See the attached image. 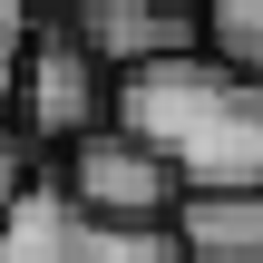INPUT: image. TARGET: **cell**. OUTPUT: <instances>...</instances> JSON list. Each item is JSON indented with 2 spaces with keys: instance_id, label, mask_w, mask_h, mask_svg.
Segmentation results:
<instances>
[{
  "instance_id": "1",
  "label": "cell",
  "mask_w": 263,
  "mask_h": 263,
  "mask_svg": "<svg viewBox=\"0 0 263 263\" xmlns=\"http://www.w3.org/2000/svg\"><path fill=\"white\" fill-rule=\"evenodd\" d=\"M107 127L137 137L176 176V195H254L263 185V88L215 68L205 49L117 78L107 88Z\"/></svg>"
},
{
  "instance_id": "2",
  "label": "cell",
  "mask_w": 263,
  "mask_h": 263,
  "mask_svg": "<svg viewBox=\"0 0 263 263\" xmlns=\"http://www.w3.org/2000/svg\"><path fill=\"white\" fill-rule=\"evenodd\" d=\"M107 127V78L88 68V49L68 39V29H39L29 39V68H20V88H10V137H29V146H78V137H98Z\"/></svg>"
},
{
  "instance_id": "3",
  "label": "cell",
  "mask_w": 263,
  "mask_h": 263,
  "mask_svg": "<svg viewBox=\"0 0 263 263\" xmlns=\"http://www.w3.org/2000/svg\"><path fill=\"white\" fill-rule=\"evenodd\" d=\"M59 29L88 49V68L107 88L137 78V68H166V59H195L205 49V10H176V0H78Z\"/></svg>"
},
{
  "instance_id": "4",
  "label": "cell",
  "mask_w": 263,
  "mask_h": 263,
  "mask_svg": "<svg viewBox=\"0 0 263 263\" xmlns=\"http://www.w3.org/2000/svg\"><path fill=\"white\" fill-rule=\"evenodd\" d=\"M59 185H68V205H78L88 224H166V215H176V176H166L137 137H117V127L78 137Z\"/></svg>"
},
{
  "instance_id": "5",
  "label": "cell",
  "mask_w": 263,
  "mask_h": 263,
  "mask_svg": "<svg viewBox=\"0 0 263 263\" xmlns=\"http://www.w3.org/2000/svg\"><path fill=\"white\" fill-rule=\"evenodd\" d=\"M166 234L185 263H263V185L254 195H176Z\"/></svg>"
},
{
  "instance_id": "6",
  "label": "cell",
  "mask_w": 263,
  "mask_h": 263,
  "mask_svg": "<svg viewBox=\"0 0 263 263\" xmlns=\"http://www.w3.org/2000/svg\"><path fill=\"white\" fill-rule=\"evenodd\" d=\"M68 254H78V205H68V185L29 176L0 205V263H68Z\"/></svg>"
},
{
  "instance_id": "7",
  "label": "cell",
  "mask_w": 263,
  "mask_h": 263,
  "mask_svg": "<svg viewBox=\"0 0 263 263\" xmlns=\"http://www.w3.org/2000/svg\"><path fill=\"white\" fill-rule=\"evenodd\" d=\"M205 59L263 88V0H215L205 10Z\"/></svg>"
},
{
  "instance_id": "8",
  "label": "cell",
  "mask_w": 263,
  "mask_h": 263,
  "mask_svg": "<svg viewBox=\"0 0 263 263\" xmlns=\"http://www.w3.org/2000/svg\"><path fill=\"white\" fill-rule=\"evenodd\" d=\"M68 263H185L166 224H88L78 215V254Z\"/></svg>"
},
{
  "instance_id": "9",
  "label": "cell",
  "mask_w": 263,
  "mask_h": 263,
  "mask_svg": "<svg viewBox=\"0 0 263 263\" xmlns=\"http://www.w3.org/2000/svg\"><path fill=\"white\" fill-rule=\"evenodd\" d=\"M29 39H39V20H29L20 0H0V107H10V88H20V68H29Z\"/></svg>"
},
{
  "instance_id": "10",
  "label": "cell",
  "mask_w": 263,
  "mask_h": 263,
  "mask_svg": "<svg viewBox=\"0 0 263 263\" xmlns=\"http://www.w3.org/2000/svg\"><path fill=\"white\" fill-rule=\"evenodd\" d=\"M20 185H29V146H20V137H10V127H0V205H10V195H20Z\"/></svg>"
}]
</instances>
